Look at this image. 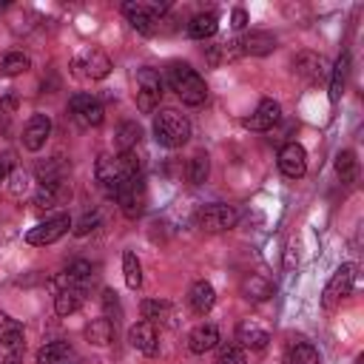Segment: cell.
I'll return each mask as SVG.
<instances>
[{"label":"cell","mask_w":364,"mask_h":364,"mask_svg":"<svg viewBox=\"0 0 364 364\" xmlns=\"http://www.w3.org/2000/svg\"><path fill=\"white\" fill-rule=\"evenodd\" d=\"M97 182L108 191V193H117L125 182H131V179H136L139 176V171H142V162H139V156L134 154V151H122V154H117V156H111V154H102L100 159H97Z\"/></svg>","instance_id":"cell-1"},{"label":"cell","mask_w":364,"mask_h":364,"mask_svg":"<svg viewBox=\"0 0 364 364\" xmlns=\"http://www.w3.org/2000/svg\"><path fill=\"white\" fill-rule=\"evenodd\" d=\"M168 85L179 94L185 105H202L208 100V85L205 80L188 65V63H171L168 65Z\"/></svg>","instance_id":"cell-2"},{"label":"cell","mask_w":364,"mask_h":364,"mask_svg":"<svg viewBox=\"0 0 364 364\" xmlns=\"http://www.w3.org/2000/svg\"><path fill=\"white\" fill-rule=\"evenodd\" d=\"M154 136L165 148H182L188 142V136H191V122L179 111L165 108V111H159L154 117Z\"/></svg>","instance_id":"cell-3"},{"label":"cell","mask_w":364,"mask_h":364,"mask_svg":"<svg viewBox=\"0 0 364 364\" xmlns=\"http://www.w3.org/2000/svg\"><path fill=\"white\" fill-rule=\"evenodd\" d=\"M26 338L17 318L0 310V364H23Z\"/></svg>","instance_id":"cell-4"},{"label":"cell","mask_w":364,"mask_h":364,"mask_svg":"<svg viewBox=\"0 0 364 364\" xmlns=\"http://www.w3.org/2000/svg\"><path fill=\"white\" fill-rule=\"evenodd\" d=\"M168 11V3H125L122 6V14L131 20V26L139 31V34H145V37H151L154 31H156V26H159V17Z\"/></svg>","instance_id":"cell-5"},{"label":"cell","mask_w":364,"mask_h":364,"mask_svg":"<svg viewBox=\"0 0 364 364\" xmlns=\"http://www.w3.org/2000/svg\"><path fill=\"white\" fill-rule=\"evenodd\" d=\"M162 100V77L156 68H139L136 71V108L142 114H151Z\"/></svg>","instance_id":"cell-6"},{"label":"cell","mask_w":364,"mask_h":364,"mask_svg":"<svg viewBox=\"0 0 364 364\" xmlns=\"http://www.w3.org/2000/svg\"><path fill=\"white\" fill-rule=\"evenodd\" d=\"M71 68H74V74H77L80 80H102V77L111 74L114 65H111V57H108L105 51H100V48H85V51H80V54L74 57Z\"/></svg>","instance_id":"cell-7"},{"label":"cell","mask_w":364,"mask_h":364,"mask_svg":"<svg viewBox=\"0 0 364 364\" xmlns=\"http://www.w3.org/2000/svg\"><path fill=\"white\" fill-rule=\"evenodd\" d=\"M353 284H355V264H341L333 276H330V282L324 284V293H321V304L327 307V310H333L341 299H347L350 293H353Z\"/></svg>","instance_id":"cell-8"},{"label":"cell","mask_w":364,"mask_h":364,"mask_svg":"<svg viewBox=\"0 0 364 364\" xmlns=\"http://www.w3.org/2000/svg\"><path fill=\"white\" fill-rule=\"evenodd\" d=\"M68 114L80 128H97L105 119V111H102L100 100H94L91 94H74L68 100Z\"/></svg>","instance_id":"cell-9"},{"label":"cell","mask_w":364,"mask_h":364,"mask_svg":"<svg viewBox=\"0 0 364 364\" xmlns=\"http://www.w3.org/2000/svg\"><path fill=\"white\" fill-rule=\"evenodd\" d=\"M239 222V213H236V208H230V205H205L199 213H196V225L202 228V230H208V233H225V230H230L233 225Z\"/></svg>","instance_id":"cell-10"},{"label":"cell","mask_w":364,"mask_h":364,"mask_svg":"<svg viewBox=\"0 0 364 364\" xmlns=\"http://www.w3.org/2000/svg\"><path fill=\"white\" fill-rule=\"evenodd\" d=\"M114 196H117V202H119V210H122L128 219L142 216V210H145V205H148V191H145L142 176H136V179L125 182Z\"/></svg>","instance_id":"cell-11"},{"label":"cell","mask_w":364,"mask_h":364,"mask_svg":"<svg viewBox=\"0 0 364 364\" xmlns=\"http://www.w3.org/2000/svg\"><path fill=\"white\" fill-rule=\"evenodd\" d=\"M68 228H71V219H68L65 213H60V216H51V219H46V222H37L34 228H28L26 242L34 245V247H46V245L57 242L60 236H65Z\"/></svg>","instance_id":"cell-12"},{"label":"cell","mask_w":364,"mask_h":364,"mask_svg":"<svg viewBox=\"0 0 364 364\" xmlns=\"http://www.w3.org/2000/svg\"><path fill=\"white\" fill-rule=\"evenodd\" d=\"M279 171L287 176V179H301L307 173V154L299 142H287L282 151H279Z\"/></svg>","instance_id":"cell-13"},{"label":"cell","mask_w":364,"mask_h":364,"mask_svg":"<svg viewBox=\"0 0 364 364\" xmlns=\"http://www.w3.org/2000/svg\"><path fill=\"white\" fill-rule=\"evenodd\" d=\"M128 341H131V347L139 350L142 355H156V353H159V330H156V324H151V321H145V318L131 327Z\"/></svg>","instance_id":"cell-14"},{"label":"cell","mask_w":364,"mask_h":364,"mask_svg":"<svg viewBox=\"0 0 364 364\" xmlns=\"http://www.w3.org/2000/svg\"><path fill=\"white\" fill-rule=\"evenodd\" d=\"M37 364H82L80 353L68 341H48L37 350Z\"/></svg>","instance_id":"cell-15"},{"label":"cell","mask_w":364,"mask_h":364,"mask_svg":"<svg viewBox=\"0 0 364 364\" xmlns=\"http://www.w3.org/2000/svg\"><path fill=\"white\" fill-rule=\"evenodd\" d=\"M267 341H270V333L264 330V327H259L256 321H250V318H245V321H239L236 324V344L245 350H264L267 347Z\"/></svg>","instance_id":"cell-16"},{"label":"cell","mask_w":364,"mask_h":364,"mask_svg":"<svg viewBox=\"0 0 364 364\" xmlns=\"http://www.w3.org/2000/svg\"><path fill=\"white\" fill-rule=\"evenodd\" d=\"M279 117H282V105L276 100H262L259 108L245 119V125L250 131H270L279 122Z\"/></svg>","instance_id":"cell-17"},{"label":"cell","mask_w":364,"mask_h":364,"mask_svg":"<svg viewBox=\"0 0 364 364\" xmlns=\"http://www.w3.org/2000/svg\"><path fill=\"white\" fill-rule=\"evenodd\" d=\"M48 134H51V119H48L46 114H34V117L26 122V128H23V145H26L28 151H40V148L46 145Z\"/></svg>","instance_id":"cell-18"},{"label":"cell","mask_w":364,"mask_h":364,"mask_svg":"<svg viewBox=\"0 0 364 364\" xmlns=\"http://www.w3.org/2000/svg\"><path fill=\"white\" fill-rule=\"evenodd\" d=\"M233 46H236V54L262 57V54H270V51L276 48V37L267 34V31H250V34H245L242 40H236Z\"/></svg>","instance_id":"cell-19"},{"label":"cell","mask_w":364,"mask_h":364,"mask_svg":"<svg viewBox=\"0 0 364 364\" xmlns=\"http://www.w3.org/2000/svg\"><path fill=\"white\" fill-rule=\"evenodd\" d=\"M219 344V327L216 324H196L191 333H188V350L202 355L208 350H213Z\"/></svg>","instance_id":"cell-20"},{"label":"cell","mask_w":364,"mask_h":364,"mask_svg":"<svg viewBox=\"0 0 364 364\" xmlns=\"http://www.w3.org/2000/svg\"><path fill=\"white\" fill-rule=\"evenodd\" d=\"M213 301H216V290H213V284H210V282L199 279V282H193V284H191V290H188V304H191V310H193V313L205 316V313L213 307Z\"/></svg>","instance_id":"cell-21"},{"label":"cell","mask_w":364,"mask_h":364,"mask_svg":"<svg viewBox=\"0 0 364 364\" xmlns=\"http://www.w3.org/2000/svg\"><path fill=\"white\" fill-rule=\"evenodd\" d=\"M293 71H296L299 77L316 82V80H321V74H324V60H321L318 54H313V51H301V54H296V60H293Z\"/></svg>","instance_id":"cell-22"},{"label":"cell","mask_w":364,"mask_h":364,"mask_svg":"<svg viewBox=\"0 0 364 364\" xmlns=\"http://www.w3.org/2000/svg\"><path fill=\"white\" fill-rule=\"evenodd\" d=\"M82 301H85V287H63L54 296V310L57 316H71L82 307Z\"/></svg>","instance_id":"cell-23"},{"label":"cell","mask_w":364,"mask_h":364,"mask_svg":"<svg viewBox=\"0 0 364 364\" xmlns=\"http://www.w3.org/2000/svg\"><path fill=\"white\" fill-rule=\"evenodd\" d=\"M242 296L247 301H264V299L273 296V284H270V279H264L259 273H250V276L242 279Z\"/></svg>","instance_id":"cell-24"},{"label":"cell","mask_w":364,"mask_h":364,"mask_svg":"<svg viewBox=\"0 0 364 364\" xmlns=\"http://www.w3.org/2000/svg\"><path fill=\"white\" fill-rule=\"evenodd\" d=\"M85 338H88V344H94V347H108L111 341H114V321L111 318H91L88 324H85Z\"/></svg>","instance_id":"cell-25"},{"label":"cell","mask_w":364,"mask_h":364,"mask_svg":"<svg viewBox=\"0 0 364 364\" xmlns=\"http://www.w3.org/2000/svg\"><path fill=\"white\" fill-rule=\"evenodd\" d=\"M139 313L151 324H171V318H173L171 301H159V299H145L142 307H139Z\"/></svg>","instance_id":"cell-26"},{"label":"cell","mask_w":364,"mask_h":364,"mask_svg":"<svg viewBox=\"0 0 364 364\" xmlns=\"http://www.w3.org/2000/svg\"><path fill=\"white\" fill-rule=\"evenodd\" d=\"M216 28H219V17H216L213 11H202V14H196V17L188 23V34H191L193 40L213 37V34H216Z\"/></svg>","instance_id":"cell-27"},{"label":"cell","mask_w":364,"mask_h":364,"mask_svg":"<svg viewBox=\"0 0 364 364\" xmlns=\"http://www.w3.org/2000/svg\"><path fill=\"white\" fill-rule=\"evenodd\" d=\"M65 196H68V191L63 188V182H46V185L37 188L34 205H37V208H54V205H60Z\"/></svg>","instance_id":"cell-28"},{"label":"cell","mask_w":364,"mask_h":364,"mask_svg":"<svg viewBox=\"0 0 364 364\" xmlns=\"http://www.w3.org/2000/svg\"><path fill=\"white\" fill-rule=\"evenodd\" d=\"M347 74H350V54H341V57L336 60V65H333V77H330V100H333V102L341 100Z\"/></svg>","instance_id":"cell-29"},{"label":"cell","mask_w":364,"mask_h":364,"mask_svg":"<svg viewBox=\"0 0 364 364\" xmlns=\"http://www.w3.org/2000/svg\"><path fill=\"white\" fill-rule=\"evenodd\" d=\"M122 276H125V284L131 290H136L142 284V264H139V259H136L134 250H125L122 253Z\"/></svg>","instance_id":"cell-30"},{"label":"cell","mask_w":364,"mask_h":364,"mask_svg":"<svg viewBox=\"0 0 364 364\" xmlns=\"http://www.w3.org/2000/svg\"><path fill=\"white\" fill-rule=\"evenodd\" d=\"M28 65H31L28 54H23V51H9V54L3 57V63H0V74H3V77H17V74L28 71Z\"/></svg>","instance_id":"cell-31"},{"label":"cell","mask_w":364,"mask_h":364,"mask_svg":"<svg viewBox=\"0 0 364 364\" xmlns=\"http://www.w3.org/2000/svg\"><path fill=\"white\" fill-rule=\"evenodd\" d=\"M139 139H142V128L136 122H122L117 128V148H119V154L122 151H134Z\"/></svg>","instance_id":"cell-32"},{"label":"cell","mask_w":364,"mask_h":364,"mask_svg":"<svg viewBox=\"0 0 364 364\" xmlns=\"http://www.w3.org/2000/svg\"><path fill=\"white\" fill-rule=\"evenodd\" d=\"M287 364H318V353H316L313 344L296 341V344L287 350Z\"/></svg>","instance_id":"cell-33"},{"label":"cell","mask_w":364,"mask_h":364,"mask_svg":"<svg viewBox=\"0 0 364 364\" xmlns=\"http://www.w3.org/2000/svg\"><path fill=\"white\" fill-rule=\"evenodd\" d=\"M208 173H210L208 154H196V156H191V162H188V182H191V185H202V182L208 179Z\"/></svg>","instance_id":"cell-34"},{"label":"cell","mask_w":364,"mask_h":364,"mask_svg":"<svg viewBox=\"0 0 364 364\" xmlns=\"http://www.w3.org/2000/svg\"><path fill=\"white\" fill-rule=\"evenodd\" d=\"M216 364H247L245 358V350L236 344V341H225V344H216Z\"/></svg>","instance_id":"cell-35"},{"label":"cell","mask_w":364,"mask_h":364,"mask_svg":"<svg viewBox=\"0 0 364 364\" xmlns=\"http://www.w3.org/2000/svg\"><path fill=\"white\" fill-rule=\"evenodd\" d=\"M63 171L65 165L60 159H46L37 165V182L46 185V182H63Z\"/></svg>","instance_id":"cell-36"},{"label":"cell","mask_w":364,"mask_h":364,"mask_svg":"<svg viewBox=\"0 0 364 364\" xmlns=\"http://www.w3.org/2000/svg\"><path fill=\"white\" fill-rule=\"evenodd\" d=\"M355 154L353 151H338L336 154V173L341 176V182H353L355 179Z\"/></svg>","instance_id":"cell-37"},{"label":"cell","mask_w":364,"mask_h":364,"mask_svg":"<svg viewBox=\"0 0 364 364\" xmlns=\"http://www.w3.org/2000/svg\"><path fill=\"white\" fill-rule=\"evenodd\" d=\"M97 228H100V213H97V210H85V213L71 225L74 236H88V233H94Z\"/></svg>","instance_id":"cell-38"},{"label":"cell","mask_w":364,"mask_h":364,"mask_svg":"<svg viewBox=\"0 0 364 364\" xmlns=\"http://www.w3.org/2000/svg\"><path fill=\"white\" fill-rule=\"evenodd\" d=\"M102 307H105V318H122V307H119V299H117V293L114 290H102Z\"/></svg>","instance_id":"cell-39"},{"label":"cell","mask_w":364,"mask_h":364,"mask_svg":"<svg viewBox=\"0 0 364 364\" xmlns=\"http://www.w3.org/2000/svg\"><path fill=\"white\" fill-rule=\"evenodd\" d=\"M14 111H17V100H14V97H3V100H0V122L6 125V122L14 117Z\"/></svg>","instance_id":"cell-40"},{"label":"cell","mask_w":364,"mask_h":364,"mask_svg":"<svg viewBox=\"0 0 364 364\" xmlns=\"http://www.w3.org/2000/svg\"><path fill=\"white\" fill-rule=\"evenodd\" d=\"M245 26H247V14L242 9H236L233 11V28H245Z\"/></svg>","instance_id":"cell-41"},{"label":"cell","mask_w":364,"mask_h":364,"mask_svg":"<svg viewBox=\"0 0 364 364\" xmlns=\"http://www.w3.org/2000/svg\"><path fill=\"white\" fill-rule=\"evenodd\" d=\"M6 179V165H0V182Z\"/></svg>","instance_id":"cell-42"}]
</instances>
